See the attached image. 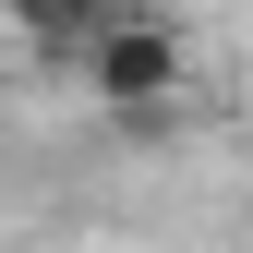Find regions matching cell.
<instances>
[{
  "label": "cell",
  "instance_id": "1",
  "mask_svg": "<svg viewBox=\"0 0 253 253\" xmlns=\"http://www.w3.org/2000/svg\"><path fill=\"white\" fill-rule=\"evenodd\" d=\"M84 73H97V97L121 109V133H169V84H181V37L145 12H121L97 48H84Z\"/></svg>",
  "mask_w": 253,
  "mask_h": 253
}]
</instances>
